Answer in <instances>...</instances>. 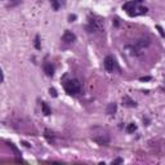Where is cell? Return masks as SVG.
Masks as SVG:
<instances>
[{"mask_svg":"<svg viewBox=\"0 0 165 165\" xmlns=\"http://www.w3.org/2000/svg\"><path fill=\"white\" fill-rule=\"evenodd\" d=\"M50 4H52V7H53V9L54 11H58L60 9V1L58 0H50Z\"/></svg>","mask_w":165,"mask_h":165,"instance_id":"obj_15","label":"cell"},{"mask_svg":"<svg viewBox=\"0 0 165 165\" xmlns=\"http://www.w3.org/2000/svg\"><path fill=\"white\" fill-rule=\"evenodd\" d=\"M93 141L97 142L101 146H106V144L110 143V137H108V134H106V133H99V134L93 135Z\"/></svg>","mask_w":165,"mask_h":165,"instance_id":"obj_3","label":"cell"},{"mask_svg":"<svg viewBox=\"0 0 165 165\" xmlns=\"http://www.w3.org/2000/svg\"><path fill=\"white\" fill-rule=\"evenodd\" d=\"M41 110H43V114L45 115V116H49V115L52 114L50 107H49V106L46 105L45 102H41Z\"/></svg>","mask_w":165,"mask_h":165,"instance_id":"obj_11","label":"cell"},{"mask_svg":"<svg viewBox=\"0 0 165 165\" xmlns=\"http://www.w3.org/2000/svg\"><path fill=\"white\" fill-rule=\"evenodd\" d=\"M43 70H44V72H45L46 76H50V78H52V76L54 75V67L52 66V63H49V62L44 63Z\"/></svg>","mask_w":165,"mask_h":165,"instance_id":"obj_7","label":"cell"},{"mask_svg":"<svg viewBox=\"0 0 165 165\" xmlns=\"http://www.w3.org/2000/svg\"><path fill=\"white\" fill-rule=\"evenodd\" d=\"M103 65H105V68L107 72H112L115 68V60L114 57H111V56H107V57L105 58V61H103Z\"/></svg>","mask_w":165,"mask_h":165,"instance_id":"obj_4","label":"cell"},{"mask_svg":"<svg viewBox=\"0 0 165 165\" xmlns=\"http://www.w3.org/2000/svg\"><path fill=\"white\" fill-rule=\"evenodd\" d=\"M75 19H76V16H75V14H71V16L68 17V21H70V22H74Z\"/></svg>","mask_w":165,"mask_h":165,"instance_id":"obj_20","label":"cell"},{"mask_svg":"<svg viewBox=\"0 0 165 165\" xmlns=\"http://www.w3.org/2000/svg\"><path fill=\"white\" fill-rule=\"evenodd\" d=\"M135 8H137V1H128V3H125L124 5H123V9L127 11L128 14H129L132 11H134Z\"/></svg>","mask_w":165,"mask_h":165,"instance_id":"obj_8","label":"cell"},{"mask_svg":"<svg viewBox=\"0 0 165 165\" xmlns=\"http://www.w3.org/2000/svg\"><path fill=\"white\" fill-rule=\"evenodd\" d=\"M120 162H123V160L121 159H116V160H114V161H112V164H120Z\"/></svg>","mask_w":165,"mask_h":165,"instance_id":"obj_21","label":"cell"},{"mask_svg":"<svg viewBox=\"0 0 165 165\" xmlns=\"http://www.w3.org/2000/svg\"><path fill=\"white\" fill-rule=\"evenodd\" d=\"M123 105L127 106V107H135L137 103H135L129 95H125V97H123Z\"/></svg>","mask_w":165,"mask_h":165,"instance_id":"obj_9","label":"cell"},{"mask_svg":"<svg viewBox=\"0 0 165 165\" xmlns=\"http://www.w3.org/2000/svg\"><path fill=\"white\" fill-rule=\"evenodd\" d=\"M135 1H137V3H142V1H143V0H135Z\"/></svg>","mask_w":165,"mask_h":165,"instance_id":"obj_23","label":"cell"},{"mask_svg":"<svg viewBox=\"0 0 165 165\" xmlns=\"http://www.w3.org/2000/svg\"><path fill=\"white\" fill-rule=\"evenodd\" d=\"M49 93H50L52 97H57V90L54 89V88H50V89H49Z\"/></svg>","mask_w":165,"mask_h":165,"instance_id":"obj_16","label":"cell"},{"mask_svg":"<svg viewBox=\"0 0 165 165\" xmlns=\"http://www.w3.org/2000/svg\"><path fill=\"white\" fill-rule=\"evenodd\" d=\"M156 28L160 31V35H161L162 38H164V36H165V34H164V31H162V28H161V27H160V26H156Z\"/></svg>","mask_w":165,"mask_h":165,"instance_id":"obj_17","label":"cell"},{"mask_svg":"<svg viewBox=\"0 0 165 165\" xmlns=\"http://www.w3.org/2000/svg\"><path fill=\"white\" fill-rule=\"evenodd\" d=\"M9 146H11L12 148H13V151H14V154H16V155H18V154H19V152H18V150H17L16 147H14V144H13V143H11V144H9Z\"/></svg>","mask_w":165,"mask_h":165,"instance_id":"obj_19","label":"cell"},{"mask_svg":"<svg viewBox=\"0 0 165 165\" xmlns=\"http://www.w3.org/2000/svg\"><path fill=\"white\" fill-rule=\"evenodd\" d=\"M135 130H137V125H135L134 123H130V124L127 127V132L128 133H134Z\"/></svg>","mask_w":165,"mask_h":165,"instance_id":"obj_13","label":"cell"},{"mask_svg":"<svg viewBox=\"0 0 165 165\" xmlns=\"http://www.w3.org/2000/svg\"><path fill=\"white\" fill-rule=\"evenodd\" d=\"M34 45H35V48L38 49V50H39V49H41V45H40V36H39V35L35 36V41H34Z\"/></svg>","mask_w":165,"mask_h":165,"instance_id":"obj_14","label":"cell"},{"mask_svg":"<svg viewBox=\"0 0 165 165\" xmlns=\"http://www.w3.org/2000/svg\"><path fill=\"white\" fill-rule=\"evenodd\" d=\"M62 39H63V41H65V43L70 44V43H74V41L76 40V35L72 32V31L66 30L65 34H63V36H62Z\"/></svg>","mask_w":165,"mask_h":165,"instance_id":"obj_6","label":"cell"},{"mask_svg":"<svg viewBox=\"0 0 165 165\" xmlns=\"http://www.w3.org/2000/svg\"><path fill=\"white\" fill-rule=\"evenodd\" d=\"M139 80L141 81H148V80H151V76H144V78H141Z\"/></svg>","mask_w":165,"mask_h":165,"instance_id":"obj_18","label":"cell"},{"mask_svg":"<svg viewBox=\"0 0 165 165\" xmlns=\"http://www.w3.org/2000/svg\"><path fill=\"white\" fill-rule=\"evenodd\" d=\"M103 28V23L99 18L97 17H89V25H88V30L89 32H98Z\"/></svg>","mask_w":165,"mask_h":165,"instance_id":"obj_2","label":"cell"},{"mask_svg":"<svg viewBox=\"0 0 165 165\" xmlns=\"http://www.w3.org/2000/svg\"><path fill=\"white\" fill-rule=\"evenodd\" d=\"M44 137H45L49 142L54 141V134H53V132H50L49 129H45V132H44Z\"/></svg>","mask_w":165,"mask_h":165,"instance_id":"obj_12","label":"cell"},{"mask_svg":"<svg viewBox=\"0 0 165 165\" xmlns=\"http://www.w3.org/2000/svg\"><path fill=\"white\" fill-rule=\"evenodd\" d=\"M63 87H65V90L67 92V94H70V95H78L81 90L80 81L76 80V79L66 81L65 84H63Z\"/></svg>","mask_w":165,"mask_h":165,"instance_id":"obj_1","label":"cell"},{"mask_svg":"<svg viewBox=\"0 0 165 165\" xmlns=\"http://www.w3.org/2000/svg\"><path fill=\"white\" fill-rule=\"evenodd\" d=\"M116 110H117L116 103H108L107 110H106V112H107L108 115H114L115 112H116Z\"/></svg>","mask_w":165,"mask_h":165,"instance_id":"obj_10","label":"cell"},{"mask_svg":"<svg viewBox=\"0 0 165 165\" xmlns=\"http://www.w3.org/2000/svg\"><path fill=\"white\" fill-rule=\"evenodd\" d=\"M150 39L148 38H142V39H139V40H137L135 41V50H141V49H143V48H147V46L150 45Z\"/></svg>","mask_w":165,"mask_h":165,"instance_id":"obj_5","label":"cell"},{"mask_svg":"<svg viewBox=\"0 0 165 165\" xmlns=\"http://www.w3.org/2000/svg\"><path fill=\"white\" fill-rule=\"evenodd\" d=\"M22 143H23V144H25V146H26V147H30V144L27 143V142H22Z\"/></svg>","mask_w":165,"mask_h":165,"instance_id":"obj_22","label":"cell"}]
</instances>
